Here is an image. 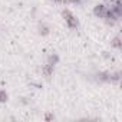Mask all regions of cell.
I'll return each mask as SVG.
<instances>
[{
  "label": "cell",
  "mask_w": 122,
  "mask_h": 122,
  "mask_svg": "<svg viewBox=\"0 0 122 122\" xmlns=\"http://www.w3.org/2000/svg\"><path fill=\"white\" fill-rule=\"evenodd\" d=\"M62 16H63L66 25H68L71 29H76V27H78V20H76V17H75L69 10H63V12H62Z\"/></svg>",
  "instance_id": "1"
},
{
  "label": "cell",
  "mask_w": 122,
  "mask_h": 122,
  "mask_svg": "<svg viewBox=\"0 0 122 122\" xmlns=\"http://www.w3.org/2000/svg\"><path fill=\"white\" fill-rule=\"evenodd\" d=\"M106 6H103V5H98V6H95V9H93V13H95V16L96 17H101V19H103L105 17V13H106Z\"/></svg>",
  "instance_id": "2"
},
{
  "label": "cell",
  "mask_w": 122,
  "mask_h": 122,
  "mask_svg": "<svg viewBox=\"0 0 122 122\" xmlns=\"http://www.w3.org/2000/svg\"><path fill=\"white\" fill-rule=\"evenodd\" d=\"M53 69H55V66H53V65L46 63V65L42 68V75H43L46 79H50V76L53 75Z\"/></svg>",
  "instance_id": "3"
},
{
  "label": "cell",
  "mask_w": 122,
  "mask_h": 122,
  "mask_svg": "<svg viewBox=\"0 0 122 122\" xmlns=\"http://www.w3.org/2000/svg\"><path fill=\"white\" fill-rule=\"evenodd\" d=\"M50 33V27L46 23H39V35L40 36H47Z\"/></svg>",
  "instance_id": "4"
},
{
  "label": "cell",
  "mask_w": 122,
  "mask_h": 122,
  "mask_svg": "<svg viewBox=\"0 0 122 122\" xmlns=\"http://www.w3.org/2000/svg\"><path fill=\"white\" fill-rule=\"evenodd\" d=\"M99 82H111V73L109 72H101L96 75Z\"/></svg>",
  "instance_id": "5"
},
{
  "label": "cell",
  "mask_w": 122,
  "mask_h": 122,
  "mask_svg": "<svg viewBox=\"0 0 122 122\" xmlns=\"http://www.w3.org/2000/svg\"><path fill=\"white\" fill-rule=\"evenodd\" d=\"M57 62H59V56H57L56 53H53V55H50V56L47 57V63H49V65H53V66H55Z\"/></svg>",
  "instance_id": "6"
},
{
  "label": "cell",
  "mask_w": 122,
  "mask_h": 122,
  "mask_svg": "<svg viewBox=\"0 0 122 122\" xmlns=\"http://www.w3.org/2000/svg\"><path fill=\"white\" fill-rule=\"evenodd\" d=\"M111 46L115 47V49H121V46H122V43H121V37H119V36L113 37L112 42H111Z\"/></svg>",
  "instance_id": "7"
},
{
  "label": "cell",
  "mask_w": 122,
  "mask_h": 122,
  "mask_svg": "<svg viewBox=\"0 0 122 122\" xmlns=\"http://www.w3.org/2000/svg\"><path fill=\"white\" fill-rule=\"evenodd\" d=\"M7 99H9L7 92H6V91H3V89H0V102H6Z\"/></svg>",
  "instance_id": "8"
},
{
  "label": "cell",
  "mask_w": 122,
  "mask_h": 122,
  "mask_svg": "<svg viewBox=\"0 0 122 122\" xmlns=\"http://www.w3.org/2000/svg\"><path fill=\"white\" fill-rule=\"evenodd\" d=\"M121 79V72H115V73H111V82H118Z\"/></svg>",
  "instance_id": "9"
},
{
  "label": "cell",
  "mask_w": 122,
  "mask_h": 122,
  "mask_svg": "<svg viewBox=\"0 0 122 122\" xmlns=\"http://www.w3.org/2000/svg\"><path fill=\"white\" fill-rule=\"evenodd\" d=\"M63 3H72V5H79L81 0H63Z\"/></svg>",
  "instance_id": "10"
},
{
  "label": "cell",
  "mask_w": 122,
  "mask_h": 122,
  "mask_svg": "<svg viewBox=\"0 0 122 122\" xmlns=\"http://www.w3.org/2000/svg\"><path fill=\"white\" fill-rule=\"evenodd\" d=\"M45 119L46 121H52V119H55V116H53V113H46L45 115Z\"/></svg>",
  "instance_id": "11"
},
{
  "label": "cell",
  "mask_w": 122,
  "mask_h": 122,
  "mask_svg": "<svg viewBox=\"0 0 122 122\" xmlns=\"http://www.w3.org/2000/svg\"><path fill=\"white\" fill-rule=\"evenodd\" d=\"M53 2H56V3H63V0H53Z\"/></svg>",
  "instance_id": "12"
}]
</instances>
